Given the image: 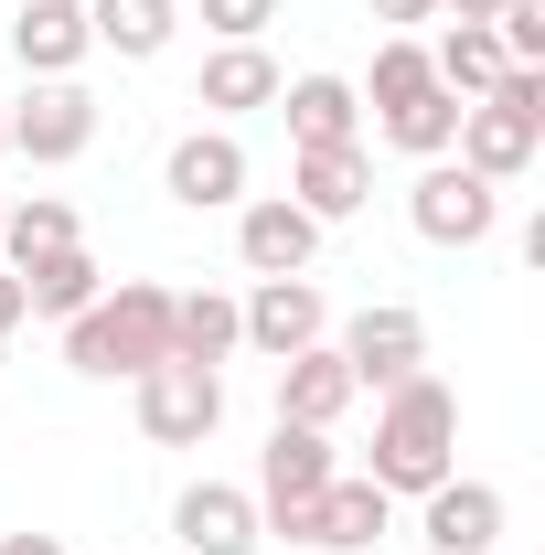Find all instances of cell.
<instances>
[{
  "label": "cell",
  "instance_id": "1",
  "mask_svg": "<svg viewBox=\"0 0 545 555\" xmlns=\"http://www.w3.org/2000/svg\"><path fill=\"white\" fill-rule=\"evenodd\" d=\"M449 470H460V396L439 374L385 385V406H375V470L364 481L385 491V502H417V491H439Z\"/></svg>",
  "mask_w": 545,
  "mask_h": 555
},
{
  "label": "cell",
  "instance_id": "2",
  "mask_svg": "<svg viewBox=\"0 0 545 555\" xmlns=\"http://www.w3.org/2000/svg\"><path fill=\"white\" fill-rule=\"evenodd\" d=\"M65 363L97 374V385H139L150 363H172V288H161V278L97 288V310L65 321Z\"/></svg>",
  "mask_w": 545,
  "mask_h": 555
},
{
  "label": "cell",
  "instance_id": "3",
  "mask_svg": "<svg viewBox=\"0 0 545 555\" xmlns=\"http://www.w3.org/2000/svg\"><path fill=\"white\" fill-rule=\"evenodd\" d=\"M545 150V65H503L492 75V96L460 107V139H449V160L481 171V182H524Z\"/></svg>",
  "mask_w": 545,
  "mask_h": 555
},
{
  "label": "cell",
  "instance_id": "4",
  "mask_svg": "<svg viewBox=\"0 0 545 555\" xmlns=\"http://www.w3.org/2000/svg\"><path fill=\"white\" fill-rule=\"evenodd\" d=\"M332 427H289L278 416L268 449H257V534H289V545H310V502L332 491Z\"/></svg>",
  "mask_w": 545,
  "mask_h": 555
},
{
  "label": "cell",
  "instance_id": "5",
  "mask_svg": "<svg viewBox=\"0 0 545 555\" xmlns=\"http://www.w3.org/2000/svg\"><path fill=\"white\" fill-rule=\"evenodd\" d=\"M0 139H11L33 171L86 160V150H97V96H86L75 75H33V86H22V107H0Z\"/></svg>",
  "mask_w": 545,
  "mask_h": 555
},
{
  "label": "cell",
  "instance_id": "6",
  "mask_svg": "<svg viewBox=\"0 0 545 555\" xmlns=\"http://www.w3.org/2000/svg\"><path fill=\"white\" fill-rule=\"evenodd\" d=\"M407 224L428 235V246H492V224H503V182H481V171H460V160H417Z\"/></svg>",
  "mask_w": 545,
  "mask_h": 555
},
{
  "label": "cell",
  "instance_id": "7",
  "mask_svg": "<svg viewBox=\"0 0 545 555\" xmlns=\"http://www.w3.org/2000/svg\"><path fill=\"white\" fill-rule=\"evenodd\" d=\"M225 427V374L214 363H150L139 374V438L150 449H204Z\"/></svg>",
  "mask_w": 545,
  "mask_h": 555
},
{
  "label": "cell",
  "instance_id": "8",
  "mask_svg": "<svg viewBox=\"0 0 545 555\" xmlns=\"http://www.w3.org/2000/svg\"><path fill=\"white\" fill-rule=\"evenodd\" d=\"M246 182H257V160H246V139L225 129V118H214V129H182L172 160H161V193H172L182 214H236Z\"/></svg>",
  "mask_w": 545,
  "mask_h": 555
},
{
  "label": "cell",
  "instance_id": "9",
  "mask_svg": "<svg viewBox=\"0 0 545 555\" xmlns=\"http://www.w3.org/2000/svg\"><path fill=\"white\" fill-rule=\"evenodd\" d=\"M236 343L268 352V363H289V352L332 343V299H321L310 278H257V288L236 299Z\"/></svg>",
  "mask_w": 545,
  "mask_h": 555
},
{
  "label": "cell",
  "instance_id": "10",
  "mask_svg": "<svg viewBox=\"0 0 545 555\" xmlns=\"http://www.w3.org/2000/svg\"><path fill=\"white\" fill-rule=\"evenodd\" d=\"M332 352L353 363V385H364V396H385V385L428 374V321H417L407 299H375V310H353V321H342Z\"/></svg>",
  "mask_w": 545,
  "mask_h": 555
},
{
  "label": "cell",
  "instance_id": "11",
  "mask_svg": "<svg viewBox=\"0 0 545 555\" xmlns=\"http://www.w3.org/2000/svg\"><path fill=\"white\" fill-rule=\"evenodd\" d=\"M236 257H246V278H310L321 224L289 204V193H246V204H236Z\"/></svg>",
  "mask_w": 545,
  "mask_h": 555
},
{
  "label": "cell",
  "instance_id": "12",
  "mask_svg": "<svg viewBox=\"0 0 545 555\" xmlns=\"http://www.w3.org/2000/svg\"><path fill=\"white\" fill-rule=\"evenodd\" d=\"M417 545L428 555H492L503 545V491L449 470L439 491H417Z\"/></svg>",
  "mask_w": 545,
  "mask_h": 555
},
{
  "label": "cell",
  "instance_id": "13",
  "mask_svg": "<svg viewBox=\"0 0 545 555\" xmlns=\"http://www.w3.org/2000/svg\"><path fill=\"white\" fill-rule=\"evenodd\" d=\"M364 193H375V150H364V139H342V150H300V160H289V204L310 214V224L364 214Z\"/></svg>",
  "mask_w": 545,
  "mask_h": 555
},
{
  "label": "cell",
  "instance_id": "14",
  "mask_svg": "<svg viewBox=\"0 0 545 555\" xmlns=\"http://www.w3.org/2000/svg\"><path fill=\"white\" fill-rule=\"evenodd\" d=\"M172 534H182V555H246V545H268V534H257V491H236V481H193L182 502H172Z\"/></svg>",
  "mask_w": 545,
  "mask_h": 555
},
{
  "label": "cell",
  "instance_id": "15",
  "mask_svg": "<svg viewBox=\"0 0 545 555\" xmlns=\"http://www.w3.org/2000/svg\"><path fill=\"white\" fill-rule=\"evenodd\" d=\"M353 396H364V385H353V363H342L332 343H310V352L278 363V416H289V427H342Z\"/></svg>",
  "mask_w": 545,
  "mask_h": 555
},
{
  "label": "cell",
  "instance_id": "16",
  "mask_svg": "<svg viewBox=\"0 0 545 555\" xmlns=\"http://www.w3.org/2000/svg\"><path fill=\"white\" fill-rule=\"evenodd\" d=\"M11 54H22V75H75L97 54L86 0H22V11H11Z\"/></svg>",
  "mask_w": 545,
  "mask_h": 555
},
{
  "label": "cell",
  "instance_id": "17",
  "mask_svg": "<svg viewBox=\"0 0 545 555\" xmlns=\"http://www.w3.org/2000/svg\"><path fill=\"white\" fill-rule=\"evenodd\" d=\"M278 118H289L300 150H342V139H364V96H353V75H289Z\"/></svg>",
  "mask_w": 545,
  "mask_h": 555
},
{
  "label": "cell",
  "instance_id": "18",
  "mask_svg": "<svg viewBox=\"0 0 545 555\" xmlns=\"http://www.w3.org/2000/svg\"><path fill=\"white\" fill-rule=\"evenodd\" d=\"M385 524H396V502L364 481V470H332V491L310 502V545H321V555H364V545H385Z\"/></svg>",
  "mask_w": 545,
  "mask_h": 555
},
{
  "label": "cell",
  "instance_id": "19",
  "mask_svg": "<svg viewBox=\"0 0 545 555\" xmlns=\"http://www.w3.org/2000/svg\"><path fill=\"white\" fill-rule=\"evenodd\" d=\"M278 54L268 43H214L204 54V86H193V107H214V118H246V107H278Z\"/></svg>",
  "mask_w": 545,
  "mask_h": 555
},
{
  "label": "cell",
  "instance_id": "20",
  "mask_svg": "<svg viewBox=\"0 0 545 555\" xmlns=\"http://www.w3.org/2000/svg\"><path fill=\"white\" fill-rule=\"evenodd\" d=\"M86 33H97L118 65H161L172 33H182V11H172V0H86Z\"/></svg>",
  "mask_w": 545,
  "mask_h": 555
},
{
  "label": "cell",
  "instance_id": "21",
  "mask_svg": "<svg viewBox=\"0 0 545 555\" xmlns=\"http://www.w3.org/2000/svg\"><path fill=\"white\" fill-rule=\"evenodd\" d=\"M22 278V299H33V321H75V310H97V288H107V268L86 257V246H54V257H33Z\"/></svg>",
  "mask_w": 545,
  "mask_h": 555
},
{
  "label": "cell",
  "instance_id": "22",
  "mask_svg": "<svg viewBox=\"0 0 545 555\" xmlns=\"http://www.w3.org/2000/svg\"><path fill=\"white\" fill-rule=\"evenodd\" d=\"M54 246H86L75 204L65 193H11V214H0V268H33V257H54Z\"/></svg>",
  "mask_w": 545,
  "mask_h": 555
},
{
  "label": "cell",
  "instance_id": "23",
  "mask_svg": "<svg viewBox=\"0 0 545 555\" xmlns=\"http://www.w3.org/2000/svg\"><path fill=\"white\" fill-rule=\"evenodd\" d=\"M236 352V299L225 288H172V363H225Z\"/></svg>",
  "mask_w": 545,
  "mask_h": 555
},
{
  "label": "cell",
  "instance_id": "24",
  "mask_svg": "<svg viewBox=\"0 0 545 555\" xmlns=\"http://www.w3.org/2000/svg\"><path fill=\"white\" fill-rule=\"evenodd\" d=\"M375 139H385V150H407V160H449V139H460V96H449V86H428V96H407V107H385Z\"/></svg>",
  "mask_w": 545,
  "mask_h": 555
},
{
  "label": "cell",
  "instance_id": "25",
  "mask_svg": "<svg viewBox=\"0 0 545 555\" xmlns=\"http://www.w3.org/2000/svg\"><path fill=\"white\" fill-rule=\"evenodd\" d=\"M428 75L471 107V96H492V75H503V43H492V22H449L439 33V54H428Z\"/></svg>",
  "mask_w": 545,
  "mask_h": 555
},
{
  "label": "cell",
  "instance_id": "26",
  "mask_svg": "<svg viewBox=\"0 0 545 555\" xmlns=\"http://www.w3.org/2000/svg\"><path fill=\"white\" fill-rule=\"evenodd\" d=\"M428 86H439V75H428V43L396 33V43H375V86H353V96H375V118H385V107H407V96H428Z\"/></svg>",
  "mask_w": 545,
  "mask_h": 555
},
{
  "label": "cell",
  "instance_id": "27",
  "mask_svg": "<svg viewBox=\"0 0 545 555\" xmlns=\"http://www.w3.org/2000/svg\"><path fill=\"white\" fill-rule=\"evenodd\" d=\"M268 22H278V0H204V33H214V43H257Z\"/></svg>",
  "mask_w": 545,
  "mask_h": 555
},
{
  "label": "cell",
  "instance_id": "28",
  "mask_svg": "<svg viewBox=\"0 0 545 555\" xmlns=\"http://www.w3.org/2000/svg\"><path fill=\"white\" fill-rule=\"evenodd\" d=\"M0 555H75L65 534H43V524H22V534H0Z\"/></svg>",
  "mask_w": 545,
  "mask_h": 555
},
{
  "label": "cell",
  "instance_id": "29",
  "mask_svg": "<svg viewBox=\"0 0 545 555\" xmlns=\"http://www.w3.org/2000/svg\"><path fill=\"white\" fill-rule=\"evenodd\" d=\"M22 321H33V299H22V278L0 268V343H11V332H22Z\"/></svg>",
  "mask_w": 545,
  "mask_h": 555
},
{
  "label": "cell",
  "instance_id": "30",
  "mask_svg": "<svg viewBox=\"0 0 545 555\" xmlns=\"http://www.w3.org/2000/svg\"><path fill=\"white\" fill-rule=\"evenodd\" d=\"M375 22H439V0H364Z\"/></svg>",
  "mask_w": 545,
  "mask_h": 555
},
{
  "label": "cell",
  "instance_id": "31",
  "mask_svg": "<svg viewBox=\"0 0 545 555\" xmlns=\"http://www.w3.org/2000/svg\"><path fill=\"white\" fill-rule=\"evenodd\" d=\"M439 11H460V22H492V11H503V0H439Z\"/></svg>",
  "mask_w": 545,
  "mask_h": 555
},
{
  "label": "cell",
  "instance_id": "32",
  "mask_svg": "<svg viewBox=\"0 0 545 555\" xmlns=\"http://www.w3.org/2000/svg\"><path fill=\"white\" fill-rule=\"evenodd\" d=\"M0 214H11V193H0Z\"/></svg>",
  "mask_w": 545,
  "mask_h": 555
},
{
  "label": "cell",
  "instance_id": "33",
  "mask_svg": "<svg viewBox=\"0 0 545 555\" xmlns=\"http://www.w3.org/2000/svg\"><path fill=\"white\" fill-rule=\"evenodd\" d=\"M0 150H11V139H0Z\"/></svg>",
  "mask_w": 545,
  "mask_h": 555
}]
</instances>
